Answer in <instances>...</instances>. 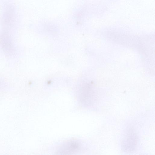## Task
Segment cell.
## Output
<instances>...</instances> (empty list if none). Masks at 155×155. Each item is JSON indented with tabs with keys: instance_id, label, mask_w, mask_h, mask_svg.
Instances as JSON below:
<instances>
[{
	"instance_id": "7a4b0ae2",
	"label": "cell",
	"mask_w": 155,
	"mask_h": 155,
	"mask_svg": "<svg viewBox=\"0 0 155 155\" xmlns=\"http://www.w3.org/2000/svg\"><path fill=\"white\" fill-rule=\"evenodd\" d=\"M81 148L80 143L76 141H70L61 146L58 153L62 154H72L77 153Z\"/></svg>"
},
{
	"instance_id": "6da1fadb",
	"label": "cell",
	"mask_w": 155,
	"mask_h": 155,
	"mask_svg": "<svg viewBox=\"0 0 155 155\" xmlns=\"http://www.w3.org/2000/svg\"><path fill=\"white\" fill-rule=\"evenodd\" d=\"M125 133L122 142L123 150L127 152H133L137 146V135L135 129L130 127L127 128Z\"/></svg>"
}]
</instances>
